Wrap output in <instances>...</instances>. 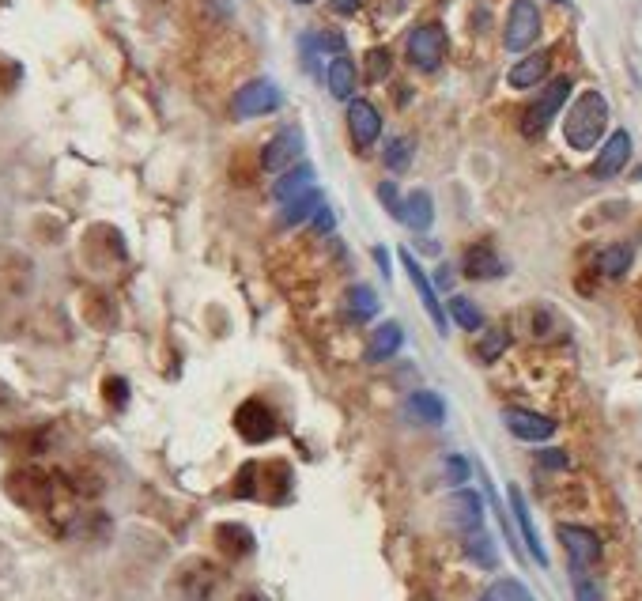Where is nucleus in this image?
<instances>
[{
  "instance_id": "f257e3e1",
  "label": "nucleus",
  "mask_w": 642,
  "mask_h": 601,
  "mask_svg": "<svg viewBox=\"0 0 642 601\" xmlns=\"http://www.w3.org/2000/svg\"><path fill=\"white\" fill-rule=\"evenodd\" d=\"M605 129H609V99L601 95V91H582L571 110H567V118H563V137L567 144L575 148V152H590L601 144L605 137Z\"/></svg>"
},
{
  "instance_id": "f03ea898",
  "label": "nucleus",
  "mask_w": 642,
  "mask_h": 601,
  "mask_svg": "<svg viewBox=\"0 0 642 601\" xmlns=\"http://www.w3.org/2000/svg\"><path fill=\"white\" fill-rule=\"evenodd\" d=\"M571 99V80L567 76H559V80H552V84L541 91V99L529 106L522 114V133L529 140H537L548 133V125L559 118V110H563V103Z\"/></svg>"
},
{
  "instance_id": "7ed1b4c3",
  "label": "nucleus",
  "mask_w": 642,
  "mask_h": 601,
  "mask_svg": "<svg viewBox=\"0 0 642 601\" xmlns=\"http://www.w3.org/2000/svg\"><path fill=\"white\" fill-rule=\"evenodd\" d=\"M405 53H408V65L420 72H435L446 57V31L439 23H420L405 42Z\"/></svg>"
},
{
  "instance_id": "20e7f679",
  "label": "nucleus",
  "mask_w": 642,
  "mask_h": 601,
  "mask_svg": "<svg viewBox=\"0 0 642 601\" xmlns=\"http://www.w3.org/2000/svg\"><path fill=\"white\" fill-rule=\"evenodd\" d=\"M537 38H541V8H537L533 0H514L507 16V31H503L507 50L525 53Z\"/></svg>"
},
{
  "instance_id": "39448f33",
  "label": "nucleus",
  "mask_w": 642,
  "mask_h": 601,
  "mask_svg": "<svg viewBox=\"0 0 642 601\" xmlns=\"http://www.w3.org/2000/svg\"><path fill=\"white\" fill-rule=\"evenodd\" d=\"M284 103V95H280V87L272 84V80H250L246 87H238L235 99H231V110H235V118L250 121V118H265L272 110H280Z\"/></svg>"
},
{
  "instance_id": "423d86ee",
  "label": "nucleus",
  "mask_w": 642,
  "mask_h": 601,
  "mask_svg": "<svg viewBox=\"0 0 642 601\" xmlns=\"http://www.w3.org/2000/svg\"><path fill=\"white\" fill-rule=\"evenodd\" d=\"M503 424H507L510 435L522 439V443H548V439L556 435V420L533 413V409H507V413H503Z\"/></svg>"
},
{
  "instance_id": "0eeeda50",
  "label": "nucleus",
  "mask_w": 642,
  "mask_h": 601,
  "mask_svg": "<svg viewBox=\"0 0 642 601\" xmlns=\"http://www.w3.org/2000/svg\"><path fill=\"white\" fill-rule=\"evenodd\" d=\"M235 428L246 443H265V439L276 435V416H272L265 401H246L235 413Z\"/></svg>"
},
{
  "instance_id": "6e6552de",
  "label": "nucleus",
  "mask_w": 642,
  "mask_h": 601,
  "mask_svg": "<svg viewBox=\"0 0 642 601\" xmlns=\"http://www.w3.org/2000/svg\"><path fill=\"white\" fill-rule=\"evenodd\" d=\"M559 545L575 560V567H593L601 560V537L590 526H559Z\"/></svg>"
},
{
  "instance_id": "1a4fd4ad",
  "label": "nucleus",
  "mask_w": 642,
  "mask_h": 601,
  "mask_svg": "<svg viewBox=\"0 0 642 601\" xmlns=\"http://www.w3.org/2000/svg\"><path fill=\"white\" fill-rule=\"evenodd\" d=\"M299 155H303V137H299V129H280V133L265 144L261 167L272 174H284V171H291V163H295Z\"/></svg>"
},
{
  "instance_id": "9d476101",
  "label": "nucleus",
  "mask_w": 642,
  "mask_h": 601,
  "mask_svg": "<svg viewBox=\"0 0 642 601\" xmlns=\"http://www.w3.org/2000/svg\"><path fill=\"white\" fill-rule=\"evenodd\" d=\"M401 265H405V273H408V280H412V288L420 292L423 307H427V314H431L435 329H439V333H446L450 318H446V310H442L439 295H435V284H431V280H427V273H423V265L412 258V250H401Z\"/></svg>"
},
{
  "instance_id": "9b49d317",
  "label": "nucleus",
  "mask_w": 642,
  "mask_h": 601,
  "mask_svg": "<svg viewBox=\"0 0 642 601\" xmlns=\"http://www.w3.org/2000/svg\"><path fill=\"white\" fill-rule=\"evenodd\" d=\"M446 515L461 533L484 530V499L476 496L473 488H457L454 496L446 499Z\"/></svg>"
},
{
  "instance_id": "f8f14e48",
  "label": "nucleus",
  "mask_w": 642,
  "mask_h": 601,
  "mask_svg": "<svg viewBox=\"0 0 642 601\" xmlns=\"http://www.w3.org/2000/svg\"><path fill=\"white\" fill-rule=\"evenodd\" d=\"M627 159H631V133H627V129H616V133L601 144L590 174L593 178H616V174L627 167Z\"/></svg>"
},
{
  "instance_id": "ddd939ff",
  "label": "nucleus",
  "mask_w": 642,
  "mask_h": 601,
  "mask_svg": "<svg viewBox=\"0 0 642 601\" xmlns=\"http://www.w3.org/2000/svg\"><path fill=\"white\" fill-rule=\"evenodd\" d=\"M348 129H352V140L359 148H371L374 140L382 137V114H378V106L367 103V99H352V103H348Z\"/></svg>"
},
{
  "instance_id": "4468645a",
  "label": "nucleus",
  "mask_w": 642,
  "mask_h": 601,
  "mask_svg": "<svg viewBox=\"0 0 642 601\" xmlns=\"http://www.w3.org/2000/svg\"><path fill=\"white\" fill-rule=\"evenodd\" d=\"M510 511H514V522H518V530H522L525 549L533 552V560H537V564L548 567V552H544L541 533H537V526H533L529 503H525V496H522V488H518V484H510Z\"/></svg>"
},
{
  "instance_id": "2eb2a0df",
  "label": "nucleus",
  "mask_w": 642,
  "mask_h": 601,
  "mask_svg": "<svg viewBox=\"0 0 642 601\" xmlns=\"http://www.w3.org/2000/svg\"><path fill=\"white\" fill-rule=\"evenodd\" d=\"M461 269H465V276H469V280H495V276L507 273L503 258H499L491 246H484V242H480V246H473V250L465 254V265H461Z\"/></svg>"
},
{
  "instance_id": "dca6fc26",
  "label": "nucleus",
  "mask_w": 642,
  "mask_h": 601,
  "mask_svg": "<svg viewBox=\"0 0 642 601\" xmlns=\"http://www.w3.org/2000/svg\"><path fill=\"white\" fill-rule=\"evenodd\" d=\"M310 189H314V171H310L306 163H295L291 171H284L280 178H276V186H272V197H276L280 205H288V201L303 197V193H310Z\"/></svg>"
},
{
  "instance_id": "f3484780",
  "label": "nucleus",
  "mask_w": 642,
  "mask_h": 601,
  "mask_svg": "<svg viewBox=\"0 0 642 601\" xmlns=\"http://www.w3.org/2000/svg\"><path fill=\"white\" fill-rule=\"evenodd\" d=\"M548 69H552V53H529V57H522L514 69H510L507 84L518 87V91H525V87H537L548 76Z\"/></svg>"
},
{
  "instance_id": "a211bd4d",
  "label": "nucleus",
  "mask_w": 642,
  "mask_h": 601,
  "mask_svg": "<svg viewBox=\"0 0 642 601\" xmlns=\"http://www.w3.org/2000/svg\"><path fill=\"white\" fill-rule=\"evenodd\" d=\"M355 80H359V72H355L352 57H344V53H340V57L329 61V69H325V84H329V91H333V99L352 103Z\"/></svg>"
},
{
  "instance_id": "6ab92c4d",
  "label": "nucleus",
  "mask_w": 642,
  "mask_h": 601,
  "mask_svg": "<svg viewBox=\"0 0 642 601\" xmlns=\"http://www.w3.org/2000/svg\"><path fill=\"white\" fill-rule=\"evenodd\" d=\"M412 231H431L435 224V201H431V193L427 189H416V193H408L405 201V216H401Z\"/></svg>"
},
{
  "instance_id": "aec40b11",
  "label": "nucleus",
  "mask_w": 642,
  "mask_h": 601,
  "mask_svg": "<svg viewBox=\"0 0 642 601\" xmlns=\"http://www.w3.org/2000/svg\"><path fill=\"white\" fill-rule=\"evenodd\" d=\"M405 348V329L397 326V322H386V326L374 333L371 341V352H367V360L371 363H382V360H393L397 352Z\"/></svg>"
},
{
  "instance_id": "412c9836",
  "label": "nucleus",
  "mask_w": 642,
  "mask_h": 601,
  "mask_svg": "<svg viewBox=\"0 0 642 601\" xmlns=\"http://www.w3.org/2000/svg\"><path fill=\"white\" fill-rule=\"evenodd\" d=\"M408 413L420 424H442L446 420V401L439 394H431V390H420V394L408 397Z\"/></svg>"
},
{
  "instance_id": "4be33fe9",
  "label": "nucleus",
  "mask_w": 642,
  "mask_h": 601,
  "mask_svg": "<svg viewBox=\"0 0 642 601\" xmlns=\"http://www.w3.org/2000/svg\"><path fill=\"white\" fill-rule=\"evenodd\" d=\"M465 556L473 560L476 567H484V571H491V567L499 564V552H495V541H491L484 530H473L465 533Z\"/></svg>"
},
{
  "instance_id": "5701e85b",
  "label": "nucleus",
  "mask_w": 642,
  "mask_h": 601,
  "mask_svg": "<svg viewBox=\"0 0 642 601\" xmlns=\"http://www.w3.org/2000/svg\"><path fill=\"white\" fill-rule=\"evenodd\" d=\"M318 208H321V193L318 189H310V193H303V197H295V201H288V205L280 208V227L303 224L306 216H314Z\"/></svg>"
},
{
  "instance_id": "b1692460",
  "label": "nucleus",
  "mask_w": 642,
  "mask_h": 601,
  "mask_svg": "<svg viewBox=\"0 0 642 601\" xmlns=\"http://www.w3.org/2000/svg\"><path fill=\"white\" fill-rule=\"evenodd\" d=\"M216 541H220L223 552H231V556H250V552L257 549L254 545V533L246 530V526H220L216 530Z\"/></svg>"
},
{
  "instance_id": "393cba45",
  "label": "nucleus",
  "mask_w": 642,
  "mask_h": 601,
  "mask_svg": "<svg viewBox=\"0 0 642 601\" xmlns=\"http://www.w3.org/2000/svg\"><path fill=\"white\" fill-rule=\"evenodd\" d=\"M446 318H454V322L465 329V333H476V329H484V314H480V307H476L473 299H465V295H454V299H450V310H446Z\"/></svg>"
},
{
  "instance_id": "a878e982",
  "label": "nucleus",
  "mask_w": 642,
  "mask_h": 601,
  "mask_svg": "<svg viewBox=\"0 0 642 601\" xmlns=\"http://www.w3.org/2000/svg\"><path fill=\"white\" fill-rule=\"evenodd\" d=\"M348 314H352V322H371L374 314H378V295L367 284H355L352 292H348Z\"/></svg>"
},
{
  "instance_id": "bb28decb",
  "label": "nucleus",
  "mask_w": 642,
  "mask_h": 601,
  "mask_svg": "<svg viewBox=\"0 0 642 601\" xmlns=\"http://www.w3.org/2000/svg\"><path fill=\"white\" fill-rule=\"evenodd\" d=\"M480 601H533V594H529L525 583H518V579H495V583L484 590Z\"/></svg>"
},
{
  "instance_id": "cd10ccee",
  "label": "nucleus",
  "mask_w": 642,
  "mask_h": 601,
  "mask_svg": "<svg viewBox=\"0 0 642 601\" xmlns=\"http://www.w3.org/2000/svg\"><path fill=\"white\" fill-rule=\"evenodd\" d=\"M412 152H416V144H412V140H408V137H393L386 148H382V159H386L389 171H405L408 163H412Z\"/></svg>"
},
{
  "instance_id": "c85d7f7f",
  "label": "nucleus",
  "mask_w": 642,
  "mask_h": 601,
  "mask_svg": "<svg viewBox=\"0 0 642 601\" xmlns=\"http://www.w3.org/2000/svg\"><path fill=\"white\" fill-rule=\"evenodd\" d=\"M601 273L605 276H624L631 269V246H609V250H601Z\"/></svg>"
},
{
  "instance_id": "c756f323",
  "label": "nucleus",
  "mask_w": 642,
  "mask_h": 601,
  "mask_svg": "<svg viewBox=\"0 0 642 601\" xmlns=\"http://www.w3.org/2000/svg\"><path fill=\"white\" fill-rule=\"evenodd\" d=\"M507 348H510V333H507V329H491L488 337L480 341V360L495 363L499 356H503V352H507Z\"/></svg>"
},
{
  "instance_id": "7c9ffc66",
  "label": "nucleus",
  "mask_w": 642,
  "mask_h": 601,
  "mask_svg": "<svg viewBox=\"0 0 642 601\" xmlns=\"http://www.w3.org/2000/svg\"><path fill=\"white\" fill-rule=\"evenodd\" d=\"M389 65H393V61H389V50H371L367 53V80H374V84L386 80Z\"/></svg>"
},
{
  "instance_id": "2f4dec72",
  "label": "nucleus",
  "mask_w": 642,
  "mask_h": 601,
  "mask_svg": "<svg viewBox=\"0 0 642 601\" xmlns=\"http://www.w3.org/2000/svg\"><path fill=\"white\" fill-rule=\"evenodd\" d=\"M378 197H382V205L389 208V216H397V220L405 216V205H401V197H397V186H393V182H382V186H378Z\"/></svg>"
},
{
  "instance_id": "473e14b6",
  "label": "nucleus",
  "mask_w": 642,
  "mask_h": 601,
  "mask_svg": "<svg viewBox=\"0 0 642 601\" xmlns=\"http://www.w3.org/2000/svg\"><path fill=\"white\" fill-rule=\"evenodd\" d=\"M575 601H601V586L575 571Z\"/></svg>"
},
{
  "instance_id": "72a5a7b5",
  "label": "nucleus",
  "mask_w": 642,
  "mask_h": 601,
  "mask_svg": "<svg viewBox=\"0 0 642 601\" xmlns=\"http://www.w3.org/2000/svg\"><path fill=\"white\" fill-rule=\"evenodd\" d=\"M446 473H450V481L454 484H461L469 477V462H465L461 454H450V458H446Z\"/></svg>"
},
{
  "instance_id": "f704fd0d",
  "label": "nucleus",
  "mask_w": 642,
  "mask_h": 601,
  "mask_svg": "<svg viewBox=\"0 0 642 601\" xmlns=\"http://www.w3.org/2000/svg\"><path fill=\"white\" fill-rule=\"evenodd\" d=\"M537 462L544 465V469H567V454H563V450H541V454H537Z\"/></svg>"
},
{
  "instance_id": "c9c22d12",
  "label": "nucleus",
  "mask_w": 642,
  "mask_h": 601,
  "mask_svg": "<svg viewBox=\"0 0 642 601\" xmlns=\"http://www.w3.org/2000/svg\"><path fill=\"white\" fill-rule=\"evenodd\" d=\"M106 397H110V401H114V405H125V401H129V386H125V382H121V378H110V382H106Z\"/></svg>"
},
{
  "instance_id": "e433bc0d",
  "label": "nucleus",
  "mask_w": 642,
  "mask_h": 601,
  "mask_svg": "<svg viewBox=\"0 0 642 601\" xmlns=\"http://www.w3.org/2000/svg\"><path fill=\"white\" fill-rule=\"evenodd\" d=\"M314 231H321V235H329V231H333V212H329L325 205L314 212Z\"/></svg>"
},
{
  "instance_id": "4c0bfd02",
  "label": "nucleus",
  "mask_w": 642,
  "mask_h": 601,
  "mask_svg": "<svg viewBox=\"0 0 642 601\" xmlns=\"http://www.w3.org/2000/svg\"><path fill=\"white\" fill-rule=\"evenodd\" d=\"M329 8H333L337 16H355V12L363 8V0H329Z\"/></svg>"
},
{
  "instance_id": "58836bf2",
  "label": "nucleus",
  "mask_w": 642,
  "mask_h": 601,
  "mask_svg": "<svg viewBox=\"0 0 642 601\" xmlns=\"http://www.w3.org/2000/svg\"><path fill=\"white\" fill-rule=\"evenodd\" d=\"M374 258H378V265H382V273H389V258H386V250H382V246L374 250Z\"/></svg>"
},
{
  "instance_id": "ea45409f",
  "label": "nucleus",
  "mask_w": 642,
  "mask_h": 601,
  "mask_svg": "<svg viewBox=\"0 0 642 601\" xmlns=\"http://www.w3.org/2000/svg\"><path fill=\"white\" fill-rule=\"evenodd\" d=\"M295 4H314V0H295Z\"/></svg>"
},
{
  "instance_id": "a19ab883",
  "label": "nucleus",
  "mask_w": 642,
  "mask_h": 601,
  "mask_svg": "<svg viewBox=\"0 0 642 601\" xmlns=\"http://www.w3.org/2000/svg\"><path fill=\"white\" fill-rule=\"evenodd\" d=\"M556 4H567V0H556Z\"/></svg>"
}]
</instances>
